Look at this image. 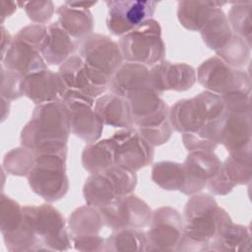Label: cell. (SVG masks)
Here are the masks:
<instances>
[{"instance_id":"cell-1","label":"cell","mask_w":252,"mask_h":252,"mask_svg":"<svg viewBox=\"0 0 252 252\" xmlns=\"http://www.w3.org/2000/svg\"><path fill=\"white\" fill-rule=\"evenodd\" d=\"M189 197L182 216V236L175 251H210L215 239L232 220L210 194L200 192Z\"/></svg>"},{"instance_id":"cell-2","label":"cell","mask_w":252,"mask_h":252,"mask_svg":"<svg viewBox=\"0 0 252 252\" xmlns=\"http://www.w3.org/2000/svg\"><path fill=\"white\" fill-rule=\"evenodd\" d=\"M70 134L69 109L62 99H56L34 107L32 118L21 131L20 142L35 155L68 154Z\"/></svg>"},{"instance_id":"cell-3","label":"cell","mask_w":252,"mask_h":252,"mask_svg":"<svg viewBox=\"0 0 252 252\" xmlns=\"http://www.w3.org/2000/svg\"><path fill=\"white\" fill-rule=\"evenodd\" d=\"M134 128L154 147L171 137L169 106L153 89L140 92L128 99Z\"/></svg>"},{"instance_id":"cell-4","label":"cell","mask_w":252,"mask_h":252,"mask_svg":"<svg viewBox=\"0 0 252 252\" xmlns=\"http://www.w3.org/2000/svg\"><path fill=\"white\" fill-rule=\"evenodd\" d=\"M224 111L220 95L205 91L191 98L176 101L169 108V120L176 132L193 133L220 119Z\"/></svg>"},{"instance_id":"cell-5","label":"cell","mask_w":252,"mask_h":252,"mask_svg":"<svg viewBox=\"0 0 252 252\" xmlns=\"http://www.w3.org/2000/svg\"><path fill=\"white\" fill-rule=\"evenodd\" d=\"M78 55L83 59L94 83L107 89L112 76L124 60L119 44L108 35L96 32L79 41Z\"/></svg>"},{"instance_id":"cell-6","label":"cell","mask_w":252,"mask_h":252,"mask_svg":"<svg viewBox=\"0 0 252 252\" xmlns=\"http://www.w3.org/2000/svg\"><path fill=\"white\" fill-rule=\"evenodd\" d=\"M35 156L34 164L27 176L32 191L47 203L64 198L70 186L66 173L67 154L51 153Z\"/></svg>"},{"instance_id":"cell-7","label":"cell","mask_w":252,"mask_h":252,"mask_svg":"<svg viewBox=\"0 0 252 252\" xmlns=\"http://www.w3.org/2000/svg\"><path fill=\"white\" fill-rule=\"evenodd\" d=\"M119 47L126 62L147 67L161 62L165 57V43L161 27L155 19H149L119 39Z\"/></svg>"},{"instance_id":"cell-8","label":"cell","mask_w":252,"mask_h":252,"mask_svg":"<svg viewBox=\"0 0 252 252\" xmlns=\"http://www.w3.org/2000/svg\"><path fill=\"white\" fill-rule=\"evenodd\" d=\"M24 219L39 240L43 251H67L72 239L62 214L50 204L25 206Z\"/></svg>"},{"instance_id":"cell-9","label":"cell","mask_w":252,"mask_h":252,"mask_svg":"<svg viewBox=\"0 0 252 252\" xmlns=\"http://www.w3.org/2000/svg\"><path fill=\"white\" fill-rule=\"evenodd\" d=\"M137 180L135 171L117 164L90 174L83 186L85 202L97 209L104 207L118 197L132 193Z\"/></svg>"},{"instance_id":"cell-10","label":"cell","mask_w":252,"mask_h":252,"mask_svg":"<svg viewBox=\"0 0 252 252\" xmlns=\"http://www.w3.org/2000/svg\"><path fill=\"white\" fill-rule=\"evenodd\" d=\"M196 76L203 88L219 95L233 92L251 93L249 72L231 68L218 56L203 61L196 71Z\"/></svg>"},{"instance_id":"cell-11","label":"cell","mask_w":252,"mask_h":252,"mask_svg":"<svg viewBox=\"0 0 252 252\" xmlns=\"http://www.w3.org/2000/svg\"><path fill=\"white\" fill-rule=\"evenodd\" d=\"M103 225L112 231L149 226L153 211L138 196L130 193L118 197L108 205L98 208Z\"/></svg>"},{"instance_id":"cell-12","label":"cell","mask_w":252,"mask_h":252,"mask_svg":"<svg viewBox=\"0 0 252 252\" xmlns=\"http://www.w3.org/2000/svg\"><path fill=\"white\" fill-rule=\"evenodd\" d=\"M61 99L70 112L71 133L86 144L96 142L101 137L104 124L94 109L95 99L72 91H66Z\"/></svg>"},{"instance_id":"cell-13","label":"cell","mask_w":252,"mask_h":252,"mask_svg":"<svg viewBox=\"0 0 252 252\" xmlns=\"http://www.w3.org/2000/svg\"><path fill=\"white\" fill-rule=\"evenodd\" d=\"M158 2L152 0H109L106 27L112 35L122 36L149 19H153Z\"/></svg>"},{"instance_id":"cell-14","label":"cell","mask_w":252,"mask_h":252,"mask_svg":"<svg viewBox=\"0 0 252 252\" xmlns=\"http://www.w3.org/2000/svg\"><path fill=\"white\" fill-rule=\"evenodd\" d=\"M182 232L183 219L176 209L169 206L156 209L146 231L149 251H175Z\"/></svg>"},{"instance_id":"cell-15","label":"cell","mask_w":252,"mask_h":252,"mask_svg":"<svg viewBox=\"0 0 252 252\" xmlns=\"http://www.w3.org/2000/svg\"><path fill=\"white\" fill-rule=\"evenodd\" d=\"M252 178L251 149L242 150L229 156L221 161L217 174L207 183V188L213 195L225 196L238 185L249 184Z\"/></svg>"},{"instance_id":"cell-16","label":"cell","mask_w":252,"mask_h":252,"mask_svg":"<svg viewBox=\"0 0 252 252\" xmlns=\"http://www.w3.org/2000/svg\"><path fill=\"white\" fill-rule=\"evenodd\" d=\"M111 138L116 143L115 164L136 172L153 162L155 147L135 128L121 129Z\"/></svg>"},{"instance_id":"cell-17","label":"cell","mask_w":252,"mask_h":252,"mask_svg":"<svg viewBox=\"0 0 252 252\" xmlns=\"http://www.w3.org/2000/svg\"><path fill=\"white\" fill-rule=\"evenodd\" d=\"M184 184L181 193L187 196L200 193L219 171L221 160L212 151H192L182 162Z\"/></svg>"},{"instance_id":"cell-18","label":"cell","mask_w":252,"mask_h":252,"mask_svg":"<svg viewBox=\"0 0 252 252\" xmlns=\"http://www.w3.org/2000/svg\"><path fill=\"white\" fill-rule=\"evenodd\" d=\"M1 63L6 69L22 77L47 69V64L40 53V46L18 33L1 58Z\"/></svg>"},{"instance_id":"cell-19","label":"cell","mask_w":252,"mask_h":252,"mask_svg":"<svg viewBox=\"0 0 252 252\" xmlns=\"http://www.w3.org/2000/svg\"><path fill=\"white\" fill-rule=\"evenodd\" d=\"M153 90L161 94L166 91L185 92L197 82L196 70L186 63H173L163 60L150 69Z\"/></svg>"},{"instance_id":"cell-20","label":"cell","mask_w":252,"mask_h":252,"mask_svg":"<svg viewBox=\"0 0 252 252\" xmlns=\"http://www.w3.org/2000/svg\"><path fill=\"white\" fill-rule=\"evenodd\" d=\"M251 112H235L225 109L221 118L219 144L228 154L251 149Z\"/></svg>"},{"instance_id":"cell-21","label":"cell","mask_w":252,"mask_h":252,"mask_svg":"<svg viewBox=\"0 0 252 252\" xmlns=\"http://www.w3.org/2000/svg\"><path fill=\"white\" fill-rule=\"evenodd\" d=\"M22 93L37 105L61 99L65 88L57 72L45 69L23 77Z\"/></svg>"},{"instance_id":"cell-22","label":"cell","mask_w":252,"mask_h":252,"mask_svg":"<svg viewBox=\"0 0 252 252\" xmlns=\"http://www.w3.org/2000/svg\"><path fill=\"white\" fill-rule=\"evenodd\" d=\"M108 89L111 94L127 100L140 92L153 89L149 67L139 63L123 62L112 76Z\"/></svg>"},{"instance_id":"cell-23","label":"cell","mask_w":252,"mask_h":252,"mask_svg":"<svg viewBox=\"0 0 252 252\" xmlns=\"http://www.w3.org/2000/svg\"><path fill=\"white\" fill-rule=\"evenodd\" d=\"M57 73L65 88V92L81 93L95 99L107 90V88L94 83L86 64L78 54L71 56L61 64Z\"/></svg>"},{"instance_id":"cell-24","label":"cell","mask_w":252,"mask_h":252,"mask_svg":"<svg viewBox=\"0 0 252 252\" xmlns=\"http://www.w3.org/2000/svg\"><path fill=\"white\" fill-rule=\"evenodd\" d=\"M78 45L79 41L75 40L56 21L47 26V32L40 53L47 65L60 66L75 55Z\"/></svg>"},{"instance_id":"cell-25","label":"cell","mask_w":252,"mask_h":252,"mask_svg":"<svg viewBox=\"0 0 252 252\" xmlns=\"http://www.w3.org/2000/svg\"><path fill=\"white\" fill-rule=\"evenodd\" d=\"M56 15L59 25L77 41L94 32V20L89 8L65 1L56 9Z\"/></svg>"},{"instance_id":"cell-26","label":"cell","mask_w":252,"mask_h":252,"mask_svg":"<svg viewBox=\"0 0 252 252\" xmlns=\"http://www.w3.org/2000/svg\"><path fill=\"white\" fill-rule=\"evenodd\" d=\"M94 109L104 125L119 129H133L134 123L127 99L116 94H102L95 98Z\"/></svg>"},{"instance_id":"cell-27","label":"cell","mask_w":252,"mask_h":252,"mask_svg":"<svg viewBox=\"0 0 252 252\" xmlns=\"http://www.w3.org/2000/svg\"><path fill=\"white\" fill-rule=\"evenodd\" d=\"M199 32L206 46L216 53L224 48L234 35L226 15L220 7L214 9Z\"/></svg>"},{"instance_id":"cell-28","label":"cell","mask_w":252,"mask_h":252,"mask_svg":"<svg viewBox=\"0 0 252 252\" xmlns=\"http://www.w3.org/2000/svg\"><path fill=\"white\" fill-rule=\"evenodd\" d=\"M116 143L112 138L87 144L82 152V165L90 174L103 171L115 164Z\"/></svg>"},{"instance_id":"cell-29","label":"cell","mask_w":252,"mask_h":252,"mask_svg":"<svg viewBox=\"0 0 252 252\" xmlns=\"http://www.w3.org/2000/svg\"><path fill=\"white\" fill-rule=\"evenodd\" d=\"M226 2L182 0L177 4V19L180 25L191 32H200L215 8Z\"/></svg>"},{"instance_id":"cell-30","label":"cell","mask_w":252,"mask_h":252,"mask_svg":"<svg viewBox=\"0 0 252 252\" xmlns=\"http://www.w3.org/2000/svg\"><path fill=\"white\" fill-rule=\"evenodd\" d=\"M103 226L97 208L85 205L72 212L68 220V230L71 239L97 235Z\"/></svg>"},{"instance_id":"cell-31","label":"cell","mask_w":252,"mask_h":252,"mask_svg":"<svg viewBox=\"0 0 252 252\" xmlns=\"http://www.w3.org/2000/svg\"><path fill=\"white\" fill-rule=\"evenodd\" d=\"M251 232L246 225L230 222L213 242L210 251H251Z\"/></svg>"},{"instance_id":"cell-32","label":"cell","mask_w":252,"mask_h":252,"mask_svg":"<svg viewBox=\"0 0 252 252\" xmlns=\"http://www.w3.org/2000/svg\"><path fill=\"white\" fill-rule=\"evenodd\" d=\"M107 252H146L149 251V241L146 231L140 228H125L114 230L105 238Z\"/></svg>"},{"instance_id":"cell-33","label":"cell","mask_w":252,"mask_h":252,"mask_svg":"<svg viewBox=\"0 0 252 252\" xmlns=\"http://www.w3.org/2000/svg\"><path fill=\"white\" fill-rule=\"evenodd\" d=\"M151 178L163 190L181 191L184 184L183 165L171 160L158 161L152 167Z\"/></svg>"},{"instance_id":"cell-34","label":"cell","mask_w":252,"mask_h":252,"mask_svg":"<svg viewBox=\"0 0 252 252\" xmlns=\"http://www.w3.org/2000/svg\"><path fill=\"white\" fill-rule=\"evenodd\" d=\"M251 8V1L233 2L226 16L233 33L241 37L249 46L252 41Z\"/></svg>"},{"instance_id":"cell-35","label":"cell","mask_w":252,"mask_h":252,"mask_svg":"<svg viewBox=\"0 0 252 252\" xmlns=\"http://www.w3.org/2000/svg\"><path fill=\"white\" fill-rule=\"evenodd\" d=\"M35 157L32 150L24 146L14 148L4 156L3 170L10 175L27 177L34 164Z\"/></svg>"},{"instance_id":"cell-36","label":"cell","mask_w":252,"mask_h":252,"mask_svg":"<svg viewBox=\"0 0 252 252\" xmlns=\"http://www.w3.org/2000/svg\"><path fill=\"white\" fill-rule=\"evenodd\" d=\"M0 221L2 235L16 231L24 222L23 207L4 193L0 198Z\"/></svg>"},{"instance_id":"cell-37","label":"cell","mask_w":252,"mask_h":252,"mask_svg":"<svg viewBox=\"0 0 252 252\" xmlns=\"http://www.w3.org/2000/svg\"><path fill=\"white\" fill-rule=\"evenodd\" d=\"M249 46L241 37L234 34L229 43L217 54L223 62L234 69H240L248 64L250 60Z\"/></svg>"},{"instance_id":"cell-38","label":"cell","mask_w":252,"mask_h":252,"mask_svg":"<svg viewBox=\"0 0 252 252\" xmlns=\"http://www.w3.org/2000/svg\"><path fill=\"white\" fill-rule=\"evenodd\" d=\"M19 6H22L32 22L38 25H45L56 13L53 2L49 0L19 2Z\"/></svg>"},{"instance_id":"cell-39","label":"cell","mask_w":252,"mask_h":252,"mask_svg":"<svg viewBox=\"0 0 252 252\" xmlns=\"http://www.w3.org/2000/svg\"><path fill=\"white\" fill-rule=\"evenodd\" d=\"M1 97L8 100H16L23 96L22 80L23 77L9 69H6L1 64Z\"/></svg>"},{"instance_id":"cell-40","label":"cell","mask_w":252,"mask_h":252,"mask_svg":"<svg viewBox=\"0 0 252 252\" xmlns=\"http://www.w3.org/2000/svg\"><path fill=\"white\" fill-rule=\"evenodd\" d=\"M74 248L79 251L84 252H98L104 251L105 249V238L101 237L99 234L90 236L75 238L72 240Z\"/></svg>"},{"instance_id":"cell-41","label":"cell","mask_w":252,"mask_h":252,"mask_svg":"<svg viewBox=\"0 0 252 252\" xmlns=\"http://www.w3.org/2000/svg\"><path fill=\"white\" fill-rule=\"evenodd\" d=\"M19 6V2H12V1H1V24L3 25L5 19L9 18L13 15Z\"/></svg>"},{"instance_id":"cell-42","label":"cell","mask_w":252,"mask_h":252,"mask_svg":"<svg viewBox=\"0 0 252 252\" xmlns=\"http://www.w3.org/2000/svg\"><path fill=\"white\" fill-rule=\"evenodd\" d=\"M13 37L9 31L5 29L3 25H1V58L5 55L9 46L11 45Z\"/></svg>"},{"instance_id":"cell-43","label":"cell","mask_w":252,"mask_h":252,"mask_svg":"<svg viewBox=\"0 0 252 252\" xmlns=\"http://www.w3.org/2000/svg\"><path fill=\"white\" fill-rule=\"evenodd\" d=\"M1 107H2V112H1V121L3 122L7 116L9 115V110H10V100L4 98V97H1Z\"/></svg>"}]
</instances>
